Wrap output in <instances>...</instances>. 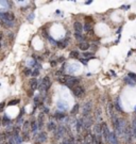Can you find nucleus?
<instances>
[{"instance_id":"393cba45","label":"nucleus","mask_w":136,"mask_h":144,"mask_svg":"<svg viewBox=\"0 0 136 144\" xmlns=\"http://www.w3.org/2000/svg\"><path fill=\"white\" fill-rule=\"evenodd\" d=\"M123 80H124V82H127V83H128L129 85H132V86H134V85H135V82H134L133 80H130V79H129V77L124 78Z\"/></svg>"},{"instance_id":"c9c22d12","label":"nucleus","mask_w":136,"mask_h":144,"mask_svg":"<svg viewBox=\"0 0 136 144\" xmlns=\"http://www.w3.org/2000/svg\"><path fill=\"white\" fill-rule=\"evenodd\" d=\"M38 74H39V71H38V69H36V71H34V72L32 73V75H33L34 77H36V76H37Z\"/></svg>"},{"instance_id":"a19ab883","label":"nucleus","mask_w":136,"mask_h":144,"mask_svg":"<svg viewBox=\"0 0 136 144\" xmlns=\"http://www.w3.org/2000/svg\"><path fill=\"white\" fill-rule=\"evenodd\" d=\"M3 144H11V143H3Z\"/></svg>"},{"instance_id":"7ed1b4c3","label":"nucleus","mask_w":136,"mask_h":144,"mask_svg":"<svg viewBox=\"0 0 136 144\" xmlns=\"http://www.w3.org/2000/svg\"><path fill=\"white\" fill-rule=\"evenodd\" d=\"M0 17L3 19V22H12L15 19V16L13 13L10 12H4V13H0Z\"/></svg>"},{"instance_id":"58836bf2","label":"nucleus","mask_w":136,"mask_h":144,"mask_svg":"<svg viewBox=\"0 0 136 144\" xmlns=\"http://www.w3.org/2000/svg\"><path fill=\"white\" fill-rule=\"evenodd\" d=\"M62 144H69V143H68V141H64Z\"/></svg>"},{"instance_id":"ea45409f","label":"nucleus","mask_w":136,"mask_h":144,"mask_svg":"<svg viewBox=\"0 0 136 144\" xmlns=\"http://www.w3.org/2000/svg\"><path fill=\"white\" fill-rule=\"evenodd\" d=\"M1 125H2V122H1V119H0V127H1Z\"/></svg>"},{"instance_id":"473e14b6","label":"nucleus","mask_w":136,"mask_h":144,"mask_svg":"<svg viewBox=\"0 0 136 144\" xmlns=\"http://www.w3.org/2000/svg\"><path fill=\"white\" fill-rule=\"evenodd\" d=\"M31 74H32V72H31V69H30V68L24 69V75H26V76H30Z\"/></svg>"},{"instance_id":"aec40b11","label":"nucleus","mask_w":136,"mask_h":144,"mask_svg":"<svg viewBox=\"0 0 136 144\" xmlns=\"http://www.w3.org/2000/svg\"><path fill=\"white\" fill-rule=\"evenodd\" d=\"M57 44H58V46H59L60 48H65V47L67 46V42H66V41H60V42H58Z\"/></svg>"},{"instance_id":"a878e982","label":"nucleus","mask_w":136,"mask_h":144,"mask_svg":"<svg viewBox=\"0 0 136 144\" xmlns=\"http://www.w3.org/2000/svg\"><path fill=\"white\" fill-rule=\"evenodd\" d=\"M132 129H133V134L136 138V120H134L132 123Z\"/></svg>"},{"instance_id":"f03ea898","label":"nucleus","mask_w":136,"mask_h":144,"mask_svg":"<svg viewBox=\"0 0 136 144\" xmlns=\"http://www.w3.org/2000/svg\"><path fill=\"white\" fill-rule=\"evenodd\" d=\"M112 117H113V125H114V129L116 133L119 136H122L124 130V121L122 119H118L114 117V115H112Z\"/></svg>"},{"instance_id":"cd10ccee","label":"nucleus","mask_w":136,"mask_h":144,"mask_svg":"<svg viewBox=\"0 0 136 144\" xmlns=\"http://www.w3.org/2000/svg\"><path fill=\"white\" fill-rule=\"evenodd\" d=\"M36 128H37L36 122H35V121H32V122H31V129H32L33 131H35V130H36Z\"/></svg>"},{"instance_id":"bb28decb","label":"nucleus","mask_w":136,"mask_h":144,"mask_svg":"<svg viewBox=\"0 0 136 144\" xmlns=\"http://www.w3.org/2000/svg\"><path fill=\"white\" fill-rule=\"evenodd\" d=\"M81 127H82V121H78L77 122V131L80 133L81 131Z\"/></svg>"},{"instance_id":"a211bd4d","label":"nucleus","mask_w":136,"mask_h":144,"mask_svg":"<svg viewBox=\"0 0 136 144\" xmlns=\"http://www.w3.org/2000/svg\"><path fill=\"white\" fill-rule=\"evenodd\" d=\"M79 108H80V106L77 104V105H74L73 106V108H72V110H71V114L72 115H74V114H77L78 112H79Z\"/></svg>"},{"instance_id":"6ab92c4d","label":"nucleus","mask_w":136,"mask_h":144,"mask_svg":"<svg viewBox=\"0 0 136 144\" xmlns=\"http://www.w3.org/2000/svg\"><path fill=\"white\" fill-rule=\"evenodd\" d=\"M1 122H2V125H3V126H8V125L11 123V120H10L8 117H6V118H3V120H1Z\"/></svg>"},{"instance_id":"f3484780","label":"nucleus","mask_w":136,"mask_h":144,"mask_svg":"<svg viewBox=\"0 0 136 144\" xmlns=\"http://www.w3.org/2000/svg\"><path fill=\"white\" fill-rule=\"evenodd\" d=\"M47 140V136H46V132H41L39 136H38V141L41 142H45Z\"/></svg>"},{"instance_id":"ddd939ff","label":"nucleus","mask_w":136,"mask_h":144,"mask_svg":"<svg viewBox=\"0 0 136 144\" xmlns=\"http://www.w3.org/2000/svg\"><path fill=\"white\" fill-rule=\"evenodd\" d=\"M54 118L58 119V120H63L65 118V113L64 112H60V111H57L54 113Z\"/></svg>"},{"instance_id":"e433bc0d","label":"nucleus","mask_w":136,"mask_h":144,"mask_svg":"<svg viewBox=\"0 0 136 144\" xmlns=\"http://www.w3.org/2000/svg\"><path fill=\"white\" fill-rule=\"evenodd\" d=\"M84 55L85 57H93V53L92 52H84Z\"/></svg>"},{"instance_id":"dca6fc26","label":"nucleus","mask_w":136,"mask_h":144,"mask_svg":"<svg viewBox=\"0 0 136 144\" xmlns=\"http://www.w3.org/2000/svg\"><path fill=\"white\" fill-rule=\"evenodd\" d=\"M47 127H48V130H56L57 129V125L54 122H49Z\"/></svg>"},{"instance_id":"423d86ee","label":"nucleus","mask_w":136,"mask_h":144,"mask_svg":"<svg viewBox=\"0 0 136 144\" xmlns=\"http://www.w3.org/2000/svg\"><path fill=\"white\" fill-rule=\"evenodd\" d=\"M101 126H102L103 138H104V140H105L106 142H108V141H110V134H111V132H110V130H108V128H107V125H106L105 123H103Z\"/></svg>"},{"instance_id":"b1692460","label":"nucleus","mask_w":136,"mask_h":144,"mask_svg":"<svg viewBox=\"0 0 136 144\" xmlns=\"http://www.w3.org/2000/svg\"><path fill=\"white\" fill-rule=\"evenodd\" d=\"M115 109H116L117 111H119V112H122V109H121V107H120V105H119V99H117V100L115 101Z\"/></svg>"},{"instance_id":"c756f323","label":"nucleus","mask_w":136,"mask_h":144,"mask_svg":"<svg viewBox=\"0 0 136 144\" xmlns=\"http://www.w3.org/2000/svg\"><path fill=\"white\" fill-rule=\"evenodd\" d=\"M113 111H114V110H113V105L110 104V105H108V113H110L111 115H114V114H113Z\"/></svg>"},{"instance_id":"f704fd0d","label":"nucleus","mask_w":136,"mask_h":144,"mask_svg":"<svg viewBox=\"0 0 136 144\" xmlns=\"http://www.w3.org/2000/svg\"><path fill=\"white\" fill-rule=\"evenodd\" d=\"M28 126H29V122H26V123H24V125H23V130H24V131H27V129L29 128Z\"/></svg>"},{"instance_id":"9b49d317","label":"nucleus","mask_w":136,"mask_h":144,"mask_svg":"<svg viewBox=\"0 0 136 144\" xmlns=\"http://www.w3.org/2000/svg\"><path fill=\"white\" fill-rule=\"evenodd\" d=\"M108 143L111 144H118V139H117V136L115 132L111 133L110 134V141H108Z\"/></svg>"},{"instance_id":"20e7f679","label":"nucleus","mask_w":136,"mask_h":144,"mask_svg":"<svg viewBox=\"0 0 136 144\" xmlns=\"http://www.w3.org/2000/svg\"><path fill=\"white\" fill-rule=\"evenodd\" d=\"M72 92H73V95L75 97H81L84 94V89L81 85H75L72 88Z\"/></svg>"},{"instance_id":"f257e3e1","label":"nucleus","mask_w":136,"mask_h":144,"mask_svg":"<svg viewBox=\"0 0 136 144\" xmlns=\"http://www.w3.org/2000/svg\"><path fill=\"white\" fill-rule=\"evenodd\" d=\"M62 84H66V85H72V86H75L77 84H79L80 80L74 77V76H69V75H63V76H60L59 79H58Z\"/></svg>"},{"instance_id":"7c9ffc66","label":"nucleus","mask_w":136,"mask_h":144,"mask_svg":"<svg viewBox=\"0 0 136 144\" xmlns=\"http://www.w3.org/2000/svg\"><path fill=\"white\" fill-rule=\"evenodd\" d=\"M18 104H19V99H14V100H11L9 103L10 106H12V105H18Z\"/></svg>"},{"instance_id":"6e6552de","label":"nucleus","mask_w":136,"mask_h":144,"mask_svg":"<svg viewBox=\"0 0 136 144\" xmlns=\"http://www.w3.org/2000/svg\"><path fill=\"white\" fill-rule=\"evenodd\" d=\"M73 28H74L75 33H82V31H83V26H82V24L79 22V21H75V22H74Z\"/></svg>"},{"instance_id":"72a5a7b5","label":"nucleus","mask_w":136,"mask_h":144,"mask_svg":"<svg viewBox=\"0 0 136 144\" xmlns=\"http://www.w3.org/2000/svg\"><path fill=\"white\" fill-rule=\"evenodd\" d=\"M85 30H86L87 32H89V30H92V25L86 24V25H85Z\"/></svg>"},{"instance_id":"39448f33","label":"nucleus","mask_w":136,"mask_h":144,"mask_svg":"<svg viewBox=\"0 0 136 144\" xmlns=\"http://www.w3.org/2000/svg\"><path fill=\"white\" fill-rule=\"evenodd\" d=\"M50 88V78L49 77H45L42 81V84L39 85V89L43 91H47Z\"/></svg>"},{"instance_id":"4c0bfd02","label":"nucleus","mask_w":136,"mask_h":144,"mask_svg":"<svg viewBox=\"0 0 136 144\" xmlns=\"http://www.w3.org/2000/svg\"><path fill=\"white\" fill-rule=\"evenodd\" d=\"M130 8V6H125V7H122V9H124V10H128Z\"/></svg>"},{"instance_id":"2eb2a0df","label":"nucleus","mask_w":136,"mask_h":144,"mask_svg":"<svg viewBox=\"0 0 136 144\" xmlns=\"http://www.w3.org/2000/svg\"><path fill=\"white\" fill-rule=\"evenodd\" d=\"M94 129H95V133H96L97 136H100V133L102 132V126H101L100 124H97Z\"/></svg>"},{"instance_id":"1a4fd4ad","label":"nucleus","mask_w":136,"mask_h":144,"mask_svg":"<svg viewBox=\"0 0 136 144\" xmlns=\"http://www.w3.org/2000/svg\"><path fill=\"white\" fill-rule=\"evenodd\" d=\"M64 131H65V128H64L63 126H60L59 128H57V129H56V138H57V139L61 138V137L64 134Z\"/></svg>"},{"instance_id":"5701e85b","label":"nucleus","mask_w":136,"mask_h":144,"mask_svg":"<svg viewBox=\"0 0 136 144\" xmlns=\"http://www.w3.org/2000/svg\"><path fill=\"white\" fill-rule=\"evenodd\" d=\"M58 107H59L60 109H64V108H65V109H67V107H68V106H67V104H63V101H62V100H60V101L58 103Z\"/></svg>"},{"instance_id":"4468645a","label":"nucleus","mask_w":136,"mask_h":144,"mask_svg":"<svg viewBox=\"0 0 136 144\" xmlns=\"http://www.w3.org/2000/svg\"><path fill=\"white\" fill-rule=\"evenodd\" d=\"M43 126H44V114L41 113L38 115V125H37V127L38 128H43Z\"/></svg>"},{"instance_id":"4be33fe9","label":"nucleus","mask_w":136,"mask_h":144,"mask_svg":"<svg viewBox=\"0 0 136 144\" xmlns=\"http://www.w3.org/2000/svg\"><path fill=\"white\" fill-rule=\"evenodd\" d=\"M69 55H70V58H72V59H78V58H79V52L78 51H71Z\"/></svg>"},{"instance_id":"f8f14e48","label":"nucleus","mask_w":136,"mask_h":144,"mask_svg":"<svg viewBox=\"0 0 136 144\" xmlns=\"http://www.w3.org/2000/svg\"><path fill=\"white\" fill-rule=\"evenodd\" d=\"M79 48H80L81 50L85 51V50H87V49L89 48V44H88L87 42H81L80 45H79Z\"/></svg>"},{"instance_id":"2f4dec72","label":"nucleus","mask_w":136,"mask_h":144,"mask_svg":"<svg viewBox=\"0 0 136 144\" xmlns=\"http://www.w3.org/2000/svg\"><path fill=\"white\" fill-rule=\"evenodd\" d=\"M4 107H6V103L2 101V103H0V112H2L4 110Z\"/></svg>"},{"instance_id":"412c9836","label":"nucleus","mask_w":136,"mask_h":144,"mask_svg":"<svg viewBox=\"0 0 136 144\" xmlns=\"http://www.w3.org/2000/svg\"><path fill=\"white\" fill-rule=\"evenodd\" d=\"M74 38L79 41V42H81V41H83L84 40V36L81 34V33H74Z\"/></svg>"},{"instance_id":"0eeeda50","label":"nucleus","mask_w":136,"mask_h":144,"mask_svg":"<svg viewBox=\"0 0 136 144\" xmlns=\"http://www.w3.org/2000/svg\"><path fill=\"white\" fill-rule=\"evenodd\" d=\"M90 109H92V103L88 101V103L85 104V106H84V108H83V115H84V117H87V115L89 114Z\"/></svg>"},{"instance_id":"9d476101","label":"nucleus","mask_w":136,"mask_h":144,"mask_svg":"<svg viewBox=\"0 0 136 144\" xmlns=\"http://www.w3.org/2000/svg\"><path fill=\"white\" fill-rule=\"evenodd\" d=\"M29 84H30V86H31V89H32V90H35L36 88H38V81H37V79H36V78H32V79H30Z\"/></svg>"},{"instance_id":"c85d7f7f","label":"nucleus","mask_w":136,"mask_h":144,"mask_svg":"<svg viewBox=\"0 0 136 144\" xmlns=\"http://www.w3.org/2000/svg\"><path fill=\"white\" fill-rule=\"evenodd\" d=\"M129 78H131V79H134V82H136V74L135 73H129Z\"/></svg>"}]
</instances>
